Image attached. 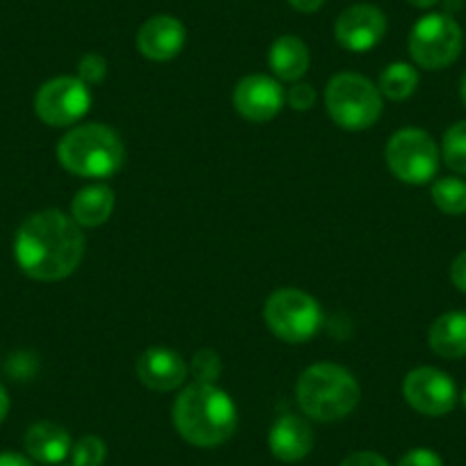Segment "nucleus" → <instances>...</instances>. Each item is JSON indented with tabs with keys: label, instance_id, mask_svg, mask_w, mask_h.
I'll return each instance as SVG.
<instances>
[{
	"label": "nucleus",
	"instance_id": "nucleus-28",
	"mask_svg": "<svg viewBox=\"0 0 466 466\" xmlns=\"http://www.w3.org/2000/svg\"><path fill=\"white\" fill-rule=\"evenodd\" d=\"M339 466H391V464H389L387 457H382L380 452L360 451L345 457Z\"/></svg>",
	"mask_w": 466,
	"mask_h": 466
},
{
	"label": "nucleus",
	"instance_id": "nucleus-32",
	"mask_svg": "<svg viewBox=\"0 0 466 466\" xmlns=\"http://www.w3.org/2000/svg\"><path fill=\"white\" fill-rule=\"evenodd\" d=\"M7 411H10V396H7L5 387H3V384H0V423H3V420H5Z\"/></svg>",
	"mask_w": 466,
	"mask_h": 466
},
{
	"label": "nucleus",
	"instance_id": "nucleus-7",
	"mask_svg": "<svg viewBox=\"0 0 466 466\" xmlns=\"http://www.w3.org/2000/svg\"><path fill=\"white\" fill-rule=\"evenodd\" d=\"M461 46L464 33L460 24L443 12L420 16L410 33V56L420 69H446L460 57Z\"/></svg>",
	"mask_w": 466,
	"mask_h": 466
},
{
	"label": "nucleus",
	"instance_id": "nucleus-30",
	"mask_svg": "<svg viewBox=\"0 0 466 466\" xmlns=\"http://www.w3.org/2000/svg\"><path fill=\"white\" fill-rule=\"evenodd\" d=\"M289 5L295 12H302V15H313V12L325 5V0H289Z\"/></svg>",
	"mask_w": 466,
	"mask_h": 466
},
{
	"label": "nucleus",
	"instance_id": "nucleus-22",
	"mask_svg": "<svg viewBox=\"0 0 466 466\" xmlns=\"http://www.w3.org/2000/svg\"><path fill=\"white\" fill-rule=\"evenodd\" d=\"M441 158L452 172L466 174V122H457L443 133Z\"/></svg>",
	"mask_w": 466,
	"mask_h": 466
},
{
	"label": "nucleus",
	"instance_id": "nucleus-5",
	"mask_svg": "<svg viewBox=\"0 0 466 466\" xmlns=\"http://www.w3.org/2000/svg\"><path fill=\"white\" fill-rule=\"evenodd\" d=\"M327 112L345 131H366L382 116V94L361 74H336L325 92Z\"/></svg>",
	"mask_w": 466,
	"mask_h": 466
},
{
	"label": "nucleus",
	"instance_id": "nucleus-15",
	"mask_svg": "<svg viewBox=\"0 0 466 466\" xmlns=\"http://www.w3.org/2000/svg\"><path fill=\"white\" fill-rule=\"evenodd\" d=\"M313 443H316L313 428L307 419L298 414H281L268 434V446L272 455L289 464L304 460L313 451Z\"/></svg>",
	"mask_w": 466,
	"mask_h": 466
},
{
	"label": "nucleus",
	"instance_id": "nucleus-11",
	"mask_svg": "<svg viewBox=\"0 0 466 466\" xmlns=\"http://www.w3.org/2000/svg\"><path fill=\"white\" fill-rule=\"evenodd\" d=\"M387 35V16L380 7L360 3L343 10L336 19L334 37L350 53H369Z\"/></svg>",
	"mask_w": 466,
	"mask_h": 466
},
{
	"label": "nucleus",
	"instance_id": "nucleus-13",
	"mask_svg": "<svg viewBox=\"0 0 466 466\" xmlns=\"http://www.w3.org/2000/svg\"><path fill=\"white\" fill-rule=\"evenodd\" d=\"M136 46L147 60H174L186 46V25L169 15H156L140 25Z\"/></svg>",
	"mask_w": 466,
	"mask_h": 466
},
{
	"label": "nucleus",
	"instance_id": "nucleus-6",
	"mask_svg": "<svg viewBox=\"0 0 466 466\" xmlns=\"http://www.w3.org/2000/svg\"><path fill=\"white\" fill-rule=\"evenodd\" d=\"M263 320L277 339L286 343H307L320 331L322 309L299 289H277L263 307Z\"/></svg>",
	"mask_w": 466,
	"mask_h": 466
},
{
	"label": "nucleus",
	"instance_id": "nucleus-35",
	"mask_svg": "<svg viewBox=\"0 0 466 466\" xmlns=\"http://www.w3.org/2000/svg\"><path fill=\"white\" fill-rule=\"evenodd\" d=\"M461 402H464V407H466V389H464V391H461Z\"/></svg>",
	"mask_w": 466,
	"mask_h": 466
},
{
	"label": "nucleus",
	"instance_id": "nucleus-2",
	"mask_svg": "<svg viewBox=\"0 0 466 466\" xmlns=\"http://www.w3.org/2000/svg\"><path fill=\"white\" fill-rule=\"evenodd\" d=\"M177 432L197 448H215L233 437L238 410L227 391L215 384L195 382L183 389L172 407Z\"/></svg>",
	"mask_w": 466,
	"mask_h": 466
},
{
	"label": "nucleus",
	"instance_id": "nucleus-20",
	"mask_svg": "<svg viewBox=\"0 0 466 466\" xmlns=\"http://www.w3.org/2000/svg\"><path fill=\"white\" fill-rule=\"evenodd\" d=\"M419 87V71L407 62H391L380 76L378 89L391 101H405Z\"/></svg>",
	"mask_w": 466,
	"mask_h": 466
},
{
	"label": "nucleus",
	"instance_id": "nucleus-16",
	"mask_svg": "<svg viewBox=\"0 0 466 466\" xmlns=\"http://www.w3.org/2000/svg\"><path fill=\"white\" fill-rule=\"evenodd\" d=\"M25 452L33 457L35 461L42 464H60L71 455V434L66 432L62 425L51 423V420H42V423L30 425L28 432L24 437Z\"/></svg>",
	"mask_w": 466,
	"mask_h": 466
},
{
	"label": "nucleus",
	"instance_id": "nucleus-29",
	"mask_svg": "<svg viewBox=\"0 0 466 466\" xmlns=\"http://www.w3.org/2000/svg\"><path fill=\"white\" fill-rule=\"evenodd\" d=\"M451 281L457 290L466 293V249L461 254H457L455 261H452Z\"/></svg>",
	"mask_w": 466,
	"mask_h": 466
},
{
	"label": "nucleus",
	"instance_id": "nucleus-10",
	"mask_svg": "<svg viewBox=\"0 0 466 466\" xmlns=\"http://www.w3.org/2000/svg\"><path fill=\"white\" fill-rule=\"evenodd\" d=\"M402 396L411 410L423 416H446L457 405V384L443 370L420 366L407 373L402 382Z\"/></svg>",
	"mask_w": 466,
	"mask_h": 466
},
{
	"label": "nucleus",
	"instance_id": "nucleus-25",
	"mask_svg": "<svg viewBox=\"0 0 466 466\" xmlns=\"http://www.w3.org/2000/svg\"><path fill=\"white\" fill-rule=\"evenodd\" d=\"M107 76V62L106 57L98 56V53H87V56L80 57L78 62V78L85 85H98L103 83Z\"/></svg>",
	"mask_w": 466,
	"mask_h": 466
},
{
	"label": "nucleus",
	"instance_id": "nucleus-9",
	"mask_svg": "<svg viewBox=\"0 0 466 466\" xmlns=\"http://www.w3.org/2000/svg\"><path fill=\"white\" fill-rule=\"evenodd\" d=\"M92 106V92L78 76L46 80L35 96V112L46 127L65 128L78 124Z\"/></svg>",
	"mask_w": 466,
	"mask_h": 466
},
{
	"label": "nucleus",
	"instance_id": "nucleus-1",
	"mask_svg": "<svg viewBox=\"0 0 466 466\" xmlns=\"http://www.w3.org/2000/svg\"><path fill=\"white\" fill-rule=\"evenodd\" d=\"M15 257L30 279H66L78 270L85 257L83 228L62 210H39L16 231Z\"/></svg>",
	"mask_w": 466,
	"mask_h": 466
},
{
	"label": "nucleus",
	"instance_id": "nucleus-4",
	"mask_svg": "<svg viewBox=\"0 0 466 466\" xmlns=\"http://www.w3.org/2000/svg\"><path fill=\"white\" fill-rule=\"evenodd\" d=\"M57 160L76 177L107 178L124 167L127 149L122 137L106 124H80L60 140Z\"/></svg>",
	"mask_w": 466,
	"mask_h": 466
},
{
	"label": "nucleus",
	"instance_id": "nucleus-14",
	"mask_svg": "<svg viewBox=\"0 0 466 466\" xmlns=\"http://www.w3.org/2000/svg\"><path fill=\"white\" fill-rule=\"evenodd\" d=\"M136 373L151 391L167 393L181 387L187 378V364L178 352L169 348L145 350L136 361Z\"/></svg>",
	"mask_w": 466,
	"mask_h": 466
},
{
	"label": "nucleus",
	"instance_id": "nucleus-34",
	"mask_svg": "<svg viewBox=\"0 0 466 466\" xmlns=\"http://www.w3.org/2000/svg\"><path fill=\"white\" fill-rule=\"evenodd\" d=\"M460 96H461V101H464V106H466V74L461 76V83H460Z\"/></svg>",
	"mask_w": 466,
	"mask_h": 466
},
{
	"label": "nucleus",
	"instance_id": "nucleus-21",
	"mask_svg": "<svg viewBox=\"0 0 466 466\" xmlns=\"http://www.w3.org/2000/svg\"><path fill=\"white\" fill-rule=\"evenodd\" d=\"M432 201L441 213L464 215L466 213V181L455 177H443L432 183Z\"/></svg>",
	"mask_w": 466,
	"mask_h": 466
},
{
	"label": "nucleus",
	"instance_id": "nucleus-19",
	"mask_svg": "<svg viewBox=\"0 0 466 466\" xmlns=\"http://www.w3.org/2000/svg\"><path fill=\"white\" fill-rule=\"evenodd\" d=\"M428 343L443 360L466 357V311H448L430 325Z\"/></svg>",
	"mask_w": 466,
	"mask_h": 466
},
{
	"label": "nucleus",
	"instance_id": "nucleus-24",
	"mask_svg": "<svg viewBox=\"0 0 466 466\" xmlns=\"http://www.w3.org/2000/svg\"><path fill=\"white\" fill-rule=\"evenodd\" d=\"M187 370L192 373L195 382L215 384V380H218L219 373H222V361H219L218 352H213V350L206 348V350H199V352H195V357H192V364Z\"/></svg>",
	"mask_w": 466,
	"mask_h": 466
},
{
	"label": "nucleus",
	"instance_id": "nucleus-18",
	"mask_svg": "<svg viewBox=\"0 0 466 466\" xmlns=\"http://www.w3.org/2000/svg\"><path fill=\"white\" fill-rule=\"evenodd\" d=\"M115 210V192L106 183H94L76 192L71 201V219L80 228L101 227Z\"/></svg>",
	"mask_w": 466,
	"mask_h": 466
},
{
	"label": "nucleus",
	"instance_id": "nucleus-17",
	"mask_svg": "<svg viewBox=\"0 0 466 466\" xmlns=\"http://www.w3.org/2000/svg\"><path fill=\"white\" fill-rule=\"evenodd\" d=\"M268 65H270L277 80L298 83L311 65L309 46L295 35H281L279 39L272 42L270 51H268Z\"/></svg>",
	"mask_w": 466,
	"mask_h": 466
},
{
	"label": "nucleus",
	"instance_id": "nucleus-23",
	"mask_svg": "<svg viewBox=\"0 0 466 466\" xmlns=\"http://www.w3.org/2000/svg\"><path fill=\"white\" fill-rule=\"evenodd\" d=\"M71 466H103L107 460V446L96 434H85L71 446Z\"/></svg>",
	"mask_w": 466,
	"mask_h": 466
},
{
	"label": "nucleus",
	"instance_id": "nucleus-3",
	"mask_svg": "<svg viewBox=\"0 0 466 466\" xmlns=\"http://www.w3.org/2000/svg\"><path fill=\"white\" fill-rule=\"evenodd\" d=\"M298 405L309 419L334 423L357 410L361 398L360 382L348 369L331 361L309 366L295 387Z\"/></svg>",
	"mask_w": 466,
	"mask_h": 466
},
{
	"label": "nucleus",
	"instance_id": "nucleus-31",
	"mask_svg": "<svg viewBox=\"0 0 466 466\" xmlns=\"http://www.w3.org/2000/svg\"><path fill=\"white\" fill-rule=\"evenodd\" d=\"M0 466H35L28 457L19 455V452H0Z\"/></svg>",
	"mask_w": 466,
	"mask_h": 466
},
{
	"label": "nucleus",
	"instance_id": "nucleus-27",
	"mask_svg": "<svg viewBox=\"0 0 466 466\" xmlns=\"http://www.w3.org/2000/svg\"><path fill=\"white\" fill-rule=\"evenodd\" d=\"M398 466H443L441 457L430 448H411L400 457Z\"/></svg>",
	"mask_w": 466,
	"mask_h": 466
},
{
	"label": "nucleus",
	"instance_id": "nucleus-12",
	"mask_svg": "<svg viewBox=\"0 0 466 466\" xmlns=\"http://www.w3.org/2000/svg\"><path fill=\"white\" fill-rule=\"evenodd\" d=\"M286 103V92L281 83L270 76H245L233 89V107L248 122L266 124L275 119Z\"/></svg>",
	"mask_w": 466,
	"mask_h": 466
},
{
	"label": "nucleus",
	"instance_id": "nucleus-26",
	"mask_svg": "<svg viewBox=\"0 0 466 466\" xmlns=\"http://www.w3.org/2000/svg\"><path fill=\"white\" fill-rule=\"evenodd\" d=\"M316 87L309 83H295L293 87L289 89V94H286V103L298 112L311 110V107L316 106Z\"/></svg>",
	"mask_w": 466,
	"mask_h": 466
},
{
	"label": "nucleus",
	"instance_id": "nucleus-8",
	"mask_svg": "<svg viewBox=\"0 0 466 466\" xmlns=\"http://www.w3.org/2000/svg\"><path fill=\"white\" fill-rule=\"evenodd\" d=\"M439 151L432 136L420 128H400L387 142V163L393 177L407 186H425L439 172Z\"/></svg>",
	"mask_w": 466,
	"mask_h": 466
},
{
	"label": "nucleus",
	"instance_id": "nucleus-33",
	"mask_svg": "<svg viewBox=\"0 0 466 466\" xmlns=\"http://www.w3.org/2000/svg\"><path fill=\"white\" fill-rule=\"evenodd\" d=\"M411 7H419V10H430V7H434L439 3V0H407Z\"/></svg>",
	"mask_w": 466,
	"mask_h": 466
}]
</instances>
